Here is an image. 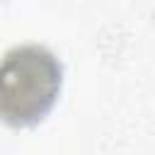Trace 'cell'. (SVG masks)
Here are the masks:
<instances>
[{
  "mask_svg": "<svg viewBox=\"0 0 155 155\" xmlns=\"http://www.w3.org/2000/svg\"><path fill=\"white\" fill-rule=\"evenodd\" d=\"M58 61L36 46L15 48L0 63V116L10 124L41 119L58 97Z\"/></svg>",
  "mask_w": 155,
  "mask_h": 155,
  "instance_id": "6da1fadb",
  "label": "cell"
}]
</instances>
